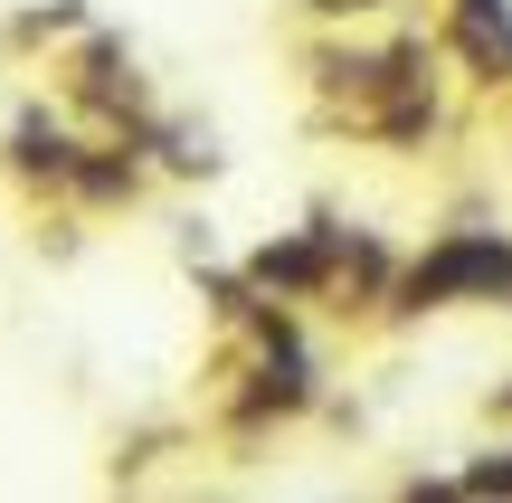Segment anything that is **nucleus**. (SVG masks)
Here are the masks:
<instances>
[{"instance_id":"1","label":"nucleus","mask_w":512,"mask_h":503,"mask_svg":"<svg viewBox=\"0 0 512 503\" xmlns=\"http://www.w3.org/2000/svg\"><path fill=\"white\" fill-rule=\"evenodd\" d=\"M408 295L437 304V295H512V247L503 238H456L408 276Z\"/></svg>"},{"instance_id":"2","label":"nucleus","mask_w":512,"mask_h":503,"mask_svg":"<svg viewBox=\"0 0 512 503\" xmlns=\"http://www.w3.org/2000/svg\"><path fill=\"white\" fill-rule=\"evenodd\" d=\"M323 10H351V0H323Z\"/></svg>"}]
</instances>
